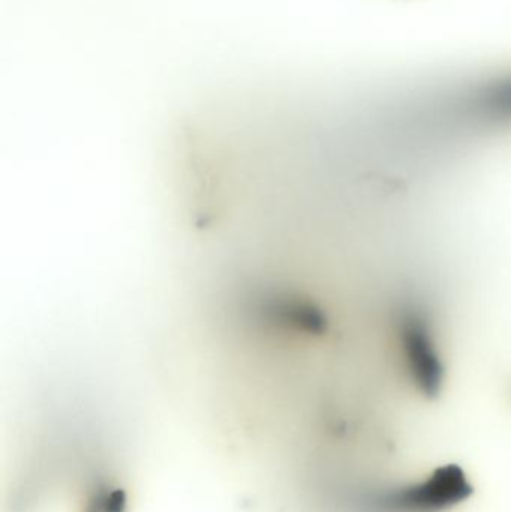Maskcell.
<instances>
[{
  "label": "cell",
  "mask_w": 511,
  "mask_h": 512,
  "mask_svg": "<svg viewBox=\"0 0 511 512\" xmlns=\"http://www.w3.org/2000/svg\"><path fill=\"white\" fill-rule=\"evenodd\" d=\"M396 331L411 381L425 396H437L446 378V367L431 319L420 307L407 304L399 310Z\"/></svg>",
  "instance_id": "obj_1"
}]
</instances>
